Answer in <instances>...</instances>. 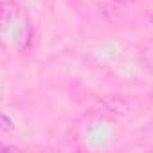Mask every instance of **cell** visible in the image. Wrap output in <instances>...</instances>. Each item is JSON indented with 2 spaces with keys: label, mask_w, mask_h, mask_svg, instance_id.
<instances>
[{
  "label": "cell",
  "mask_w": 153,
  "mask_h": 153,
  "mask_svg": "<svg viewBox=\"0 0 153 153\" xmlns=\"http://www.w3.org/2000/svg\"><path fill=\"white\" fill-rule=\"evenodd\" d=\"M101 105L108 110V112H112V114H117V115H126L128 112H130V103L124 99V97H121V96H115V94H106V96H103L101 99Z\"/></svg>",
  "instance_id": "obj_1"
},
{
  "label": "cell",
  "mask_w": 153,
  "mask_h": 153,
  "mask_svg": "<svg viewBox=\"0 0 153 153\" xmlns=\"http://www.w3.org/2000/svg\"><path fill=\"white\" fill-rule=\"evenodd\" d=\"M16 6H15V2L13 0H4V4H2V20L7 24L9 20H13L15 16H16Z\"/></svg>",
  "instance_id": "obj_2"
},
{
  "label": "cell",
  "mask_w": 153,
  "mask_h": 153,
  "mask_svg": "<svg viewBox=\"0 0 153 153\" xmlns=\"http://www.w3.org/2000/svg\"><path fill=\"white\" fill-rule=\"evenodd\" d=\"M140 63L148 72L153 74V52H144V56L140 58Z\"/></svg>",
  "instance_id": "obj_3"
},
{
  "label": "cell",
  "mask_w": 153,
  "mask_h": 153,
  "mask_svg": "<svg viewBox=\"0 0 153 153\" xmlns=\"http://www.w3.org/2000/svg\"><path fill=\"white\" fill-rule=\"evenodd\" d=\"M0 128H2V131H13L15 130V124H13V121L4 114L2 117H0Z\"/></svg>",
  "instance_id": "obj_4"
},
{
  "label": "cell",
  "mask_w": 153,
  "mask_h": 153,
  "mask_svg": "<svg viewBox=\"0 0 153 153\" xmlns=\"http://www.w3.org/2000/svg\"><path fill=\"white\" fill-rule=\"evenodd\" d=\"M115 2H119V4H128L130 0H115Z\"/></svg>",
  "instance_id": "obj_5"
},
{
  "label": "cell",
  "mask_w": 153,
  "mask_h": 153,
  "mask_svg": "<svg viewBox=\"0 0 153 153\" xmlns=\"http://www.w3.org/2000/svg\"><path fill=\"white\" fill-rule=\"evenodd\" d=\"M151 24H153V15H151Z\"/></svg>",
  "instance_id": "obj_6"
}]
</instances>
